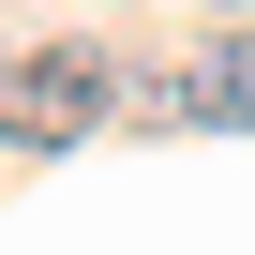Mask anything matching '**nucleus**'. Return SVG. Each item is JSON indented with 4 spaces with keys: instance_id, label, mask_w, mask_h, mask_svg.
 Wrapping results in <instances>:
<instances>
[{
    "instance_id": "2",
    "label": "nucleus",
    "mask_w": 255,
    "mask_h": 255,
    "mask_svg": "<svg viewBox=\"0 0 255 255\" xmlns=\"http://www.w3.org/2000/svg\"><path fill=\"white\" fill-rule=\"evenodd\" d=\"M180 120H255V30H225V45L195 60V90H180Z\"/></svg>"
},
{
    "instance_id": "1",
    "label": "nucleus",
    "mask_w": 255,
    "mask_h": 255,
    "mask_svg": "<svg viewBox=\"0 0 255 255\" xmlns=\"http://www.w3.org/2000/svg\"><path fill=\"white\" fill-rule=\"evenodd\" d=\"M105 45H30V60H0V135L15 150H75L90 120H105Z\"/></svg>"
}]
</instances>
